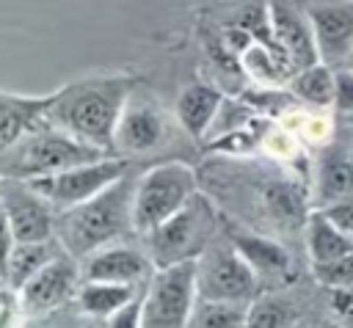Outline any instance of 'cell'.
<instances>
[{"label":"cell","mask_w":353,"mask_h":328,"mask_svg":"<svg viewBox=\"0 0 353 328\" xmlns=\"http://www.w3.org/2000/svg\"><path fill=\"white\" fill-rule=\"evenodd\" d=\"M132 91L135 77L130 74H94L85 80H74L58 88L50 121L77 135L80 141L116 154V127Z\"/></svg>","instance_id":"cell-1"},{"label":"cell","mask_w":353,"mask_h":328,"mask_svg":"<svg viewBox=\"0 0 353 328\" xmlns=\"http://www.w3.org/2000/svg\"><path fill=\"white\" fill-rule=\"evenodd\" d=\"M135 185L138 176L132 171L105 187L99 196L74 204L69 209H58L55 237L74 256L85 259L94 251L119 243L124 234L135 232L132 207H135Z\"/></svg>","instance_id":"cell-2"},{"label":"cell","mask_w":353,"mask_h":328,"mask_svg":"<svg viewBox=\"0 0 353 328\" xmlns=\"http://www.w3.org/2000/svg\"><path fill=\"white\" fill-rule=\"evenodd\" d=\"M0 152H3L0 176L3 179H19V182L61 174V171L74 168L80 163H91V160L110 154L105 149H97V146L80 141L77 135L66 132L63 127H58L52 121L41 124L39 130L19 138L14 146L0 149Z\"/></svg>","instance_id":"cell-3"},{"label":"cell","mask_w":353,"mask_h":328,"mask_svg":"<svg viewBox=\"0 0 353 328\" xmlns=\"http://www.w3.org/2000/svg\"><path fill=\"white\" fill-rule=\"evenodd\" d=\"M221 215L215 204L196 193L176 215H171L165 223H160L146 237V254L152 256L154 267H171L179 262H196L218 237Z\"/></svg>","instance_id":"cell-4"},{"label":"cell","mask_w":353,"mask_h":328,"mask_svg":"<svg viewBox=\"0 0 353 328\" xmlns=\"http://www.w3.org/2000/svg\"><path fill=\"white\" fill-rule=\"evenodd\" d=\"M199 193V174L182 160H165L146 168L135 185L132 221L138 234L154 232Z\"/></svg>","instance_id":"cell-5"},{"label":"cell","mask_w":353,"mask_h":328,"mask_svg":"<svg viewBox=\"0 0 353 328\" xmlns=\"http://www.w3.org/2000/svg\"><path fill=\"white\" fill-rule=\"evenodd\" d=\"M196 298V262L154 270L143 289L141 328H188Z\"/></svg>","instance_id":"cell-6"},{"label":"cell","mask_w":353,"mask_h":328,"mask_svg":"<svg viewBox=\"0 0 353 328\" xmlns=\"http://www.w3.org/2000/svg\"><path fill=\"white\" fill-rule=\"evenodd\" d=\"M196 289L199 298L251 303L262 292V284L245 256L226 237L223 243L212 240V245L196 259Z\"/></svg>","instance_id":"cell-7"},{"label":"cell","mask_w":353,"mask_h":328,"mask_svg":"<svg viewBox=\"0 0 353 328\" xmlns=\"http://www.w3.org/2000/svg\"><path fill=\"white\" fill-rule=\"evenodd\" d=\"M132 171V160L121 154H105L91 163H80L74 168H66L61 174L30 179L28 185L41 193L55 209H69L74 204H83L94 196H99L105 187L119 182Z\"/></svg>","instance_id":"cell-8"},{"label":"cell","mask_w":353,"mask_h":328,"mask_svg":"<svg viewBox=\"0 0 353 328\" xmlns=\"http://www.w3.org/2000/svg\"><path fill=\"white\" fill-rule=\"evenodd\" d=\"M55 207L28 182L3 179V256L19 243H44L55 237Z\"/></svg>","instance_id":"cell-9"},{"label":"cell","mask_w":353,"mask_h":328,"mask_svg":"<svg viewBox=\"0 0 353 328\" xmlns=\"http://www.w3.org/2000/svg\"><path fill=\"white\" fill-rule=\"evenodd\" d=\"M265 11L273 44L292 74L323 61L309 6H303L301 0H265Z\"/></svg>","instance_id":"cell-10"},{"label":"cell","mask_w":353,"mask_h":328,"mask_svg":"<svg viewBox=\"0 0 353 328\" xmlns=\"http://www.w3.org/2000/svg\"><path fill=\"white\" fill-rule=\"evenodd\" d=\"M80 284H83V267L69 251H61L17 292L22 317H41L61 309L69 300H77Z\"/></svg>","instance_id":"cell-11"},{"label":"cell","mask_w":353,"mask_h":328,"mask_svg":"<svg viewBox=\"0 0 353 328\" xmlns=\"http://www.w3.org/2000/svg\"><path fill=\"white\" fill-rule=\"evenodd\" d=\"M168 132H171V127H168V116L163 113V107L154 99L132 91V96L119 119V127H116L113 152L121 157H130V160L157 152L171 138Z\"/></svg>","instance_id":"cell-12"},{"label":"cell","mask_w":353,"mask_h":328,"mask_svg":"<svg viewBox=\"0 0 353 328\" xmlns=\"http://www.w3.org/2000/svg\"><path fill=\"white\" fill-rule=\"evenodd\" d=\"M232 245L245 256V262L254 267L256 278L268 289H279L295 281V262L292 254L268 232L245 229L243 223H229L223 232Z\"/></svg>","instance_id":"cell-13"},{"label":"cell","mask_w":353,"mask_h":328,"mask_svg":"<svg viewBox=\"0 0 353 328\" xmlns=\"http://www.w3.org/2000/svg\"><path fill=\"white\" fill-rule=\"evenodd\" d=\"M55 99L58 88L47 94H17L8 88L0 91V149L14 146L28 132L47 124Z\"/></svg>","instance_id":"cell-14"},{"label":"cell","mask_w":353,"mask_h":328,"mask_svg":"<svg viewBox=\"0 0 353 328\" xmlns=\"http://www.w3.org/2000/svg\"><path fill=\"white\" fill-rule=\"evenodd\" d=\"M154 262L149 254L132 245H105L83 259V278L88 281H113V284H141L154 273Z\"/></svg>","instance_id":"cell-15"},{"label":"cell","mask_w":353,"mask_h":328,"mask_svg":"<svg viewBox=\"0 0 353 328\" xmlns=\"http://www.w3.org/2000/svg\"><path fill=\"white\" fill-rule=\"evenodd\" d=\"M320 58L325 63H342L353 55V0L312 3L309 6Z\"/></svg>","instance_id":"cell-16"},{"label":"cell","mask_w":353,"mask_h":328,"mask_svg":"<svg viewBox=\"0 0 353 328\" xmlns=\"http://www.w3.org/2000/svg\"><path fill=\"white\" fill-rule=\"evenodd\" d=\"M353 196V143H328L320 149L314 165V185H312V209H325L342 198Z\"/></svg>","instance_id":"cell-17"},{"label":"cell","mask_w":353,"mask_h":328,"mask_svg":"<svg viewBox=\"0 0 353 328\" xmlns=\"http://www.w3.org/2000/svg\"><path fill=\"white\" fill-rule=\"evenodd\" d=\"M223 91L207 83H190L179 91L176 105H174V119L182 127V132L190 141H204L210 138L212 124L218 121V113L223 107Z\"/></svg>","instance_id":"cell-18"},{"label":"cell","mask_w":353,"mask_h":328,"mask_svg":"<svg viewBox=\"0 0 353 328\" xmlns=\"http://www.w3.org/2000/svg\"><path fill=\"white\" fill-rule=\"evenodd\" d=\"M61 251H66L61 245L58 237L52 240H44V243H19L14 245L6 256H3V287L6 289H14L19 292L22 284L36 276L52 256H58Z\"/></svg>","instance_id":"cell-19"},{"label":"cell","mask_w":353,"mask_h":328,"mask_svg":"<svg viewBox=\"0 0 353 328\" xmlns=\"http://www.w3.org/2000/svg\"><path fill=\"white\" fill-rule=\"evenodd\" d=\"M290 94L309 107L317 110H334V99H336V69L325 61H317L301 72H295L287 80Z\"/></svg>","instance_id":"cell-20"},{"label":"cell","mask_w":353,"mask_h":328,"mask_svg":"<svg viewBox=\"0 0 353 328\" xmlns=\"http://www.w3.org/2000/svg\"><path fill=\"white\" fill-rule=\"evenodd\" d=\"M143 287L141 284H113V281H88V278H83L80 292H77V303L88 317L108 320L116 311H121L127 303H132L141 295Z\"/></svg>","instance_id":"cell-21"},{"label":"cell","mask_w":353,"mask_h":328,"mask_svg":"<svg viewBox=\"0 0 353 328\" xmlns=\"http://www.w3.org/2000/svg\"><path fill=\"white\" fill-rule=\"evenodd\" d=\"M303 243L309 262H328L342 254L353 251V237H347L323 209H312L306 229H303Z\"/></svg>","instance_id":"cell-22"},{"label":"cell","mask_w":353,"mask_h":328,"mask_svg":"<svg viewBox=\"0 0 353 328\" xmlns=\"http://www.w3.org/2000/svg\"><path fill=\"white\" fill-rule=\"evenodd\" d=\"M298 325H301V311L295 300L279 295L276 289L259 292L248 303L245 328H298Z\"/></svg>","instance_id":"cell-23"},{"label":"cell","mask_w":353,"mask_h":328,"mask_svg":"<svg viewBox=\"0 0 353 328\" xmlns=\"http://www.w3.org/2000/svg\"><path fill=\"white\" fill-rule=\"evenodd\" d=\"M287 116L279 121L284 124L303 146H328L334 141V110H317V107H309V105H301V107H290L284 110Z\"/></svg>","instance_id":"cell-24"},{"label":"cell","mask_w":353,"mask_h":328,"mask_svg":"<svg viewBox=\"0 0 353 328\" xmlns=\"http://www.w3.org/2000/svg\"><path fill=\"white\" fill-rule=\"evenodd\" d=\"M248 303L196 298L188 328H245Z\"/></svg>","instance_id":"cell-25"},{"label":"cell","mask_w":353,"mask_h":328,"mask_svg":"<svg viewBox=\"0 0 353 328\" xmlns=\"http://www.w3.org/2000/svg\"><path fill=\"white\" fill-rule=\"evenodd\" d=\"M309 270H312V278L323 289L353 287V251L336 259H328V262H309Z\"/></svg>","instance_id":"cell-26"},{"label":"cell","mask_w":353,"mask_h":328,"mask_svg":"<svg viewBox=\"0 0 353 328\" xmlns=\"http://www.w3.org/2000/svg\"><path fill=\"white\" fill-rule=\"evenodd\" d=\"M336 116H353V66L336 69V99H334Z\"/></svg>","instance_id":"cell-27"},{"label":"cell","mask_w":353,"mask_h":328,"mask_svg":"<svg viewBox=\"0 0 353 328\" xmlns=\"http://www.w3.org/2000/svg\"><path fill=\"white\" fill-rule=\"evenodd\" d=\"M328 309L334 311V320L353 328V287L328 289Z\"/></svg>","instance_id":"cell-28"},{"label":"cell","mask_w":353,"mask_h":328,"mask_svg":"<svg viewBox=\"0 0 353 328\" xmlns=\"http://www.w3.org/2000/svg\"><path fill=\"white\" fill-rule=\"evenodd\" d=\"M149 284V281H146ZM146 289V287H143ZM143 289H141V295L132 300V303H127L121 311H116L113 317H108V320H102V328H141V306H143Z\"/></svg>","instance_id":"cell-29"},{"label":"cell","mask_w":353,"mask_h":328,"mask_svg":"<svg viewBox=\"0 0 353 328\" xmlns=\"http://www.w3.org/2000/svg\"><path fill=\"white\" fill-rule=\"evenodd\" d=\"M323 212H325L347 237H353V196H347V198H342V201H336V204H328Z\"/></svg>","instance_id":"cell-30"},{"label":"cell","mask_w":353,"mask_h":328,"mask_svg":"<svg viewBox=\"0 0 353 328\" xmlns=\"http://www.w3.org/2000/svg\"><path fill=\"white\" fill-rule=\"evenodd\" d=\"M19 328H44V325L39 322V317H25V320L19 322Z\"/></svg>","instance_id":"cell-31"},{"label":"cell","mask_w":353,"mask_h":328,"mask_svg":"<svg viewBox=\"0 0 353 328\" xmlns=\"http://www.w3.org/2000/svg\"><path fill=\"white\" fill-rule=\"evenodd\" d=\"M320 328H347V325H345V322H339V320H325Z\"/></svg>","instance_id":"cell-32"},{"label":"cell","mask_w":353,"mask_h":328,"mask_svg":"<svg viewBox=\"0 0 353 328\" xmlns=\"http://www.w3.org/2000/svg\"><path fill=\"white\" fill-rule=\"evenodd\" d=\"M347 66H353V55H350V61H347Z\"/></svg>","instance_id":"cell-33"},{"label":"cell","mask_w":353,"mask_h":328,"mask_svg":"<svg viewBox=\"0 0 353 328\" xmlns=\"http://www.w3.org/2000/svg\"><path fill=\"white\" fill-rule=\"evenodd\" d=\"M298 328H312V325H298Z\"/></svg>","instance_id":"cell-34"},{"label":"cell","mask_w":353,"mask_h":328,"mask_svg":"<svg viewBox=\"0 0 353 328\" xmlns=\"http://www.w3.org/2000/svg\"><path fill=\"white\" fill-rule=\"evenodd\" d=\"M350 143H353V135H350Z\"/></svg>","instance_id":"cell-35"}]
</instances>
